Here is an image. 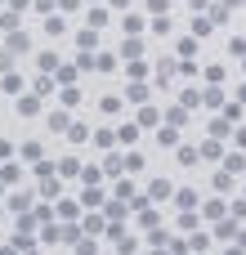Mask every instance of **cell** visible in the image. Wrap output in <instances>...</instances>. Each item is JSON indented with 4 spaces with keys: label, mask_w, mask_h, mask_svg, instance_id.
Returning a JSON list of instances; mask_svg holds the SVG:
<instances>
[{
    "label": "cell",
    "mask_w": 246,
    "mask_h": 255,
    "mask_svg": "<svg viewBox=\"0 0 246 255\" xmlns=\"http://www.w3.org/2000/svg\"><path fill=\"white\" fill-rule=\"evenodd\" d=\"M202 161V148H193V143H179V166H197Z\"/></svg>",
    "instance_id": "17"
},
{
    "label": "cell",
    "mask_w": 246,
    "mask_h": 255,
    "mask_svg": "<svg viewBox=\"0 0 246 255\" xmlns=\"http://www.w3.org/2000/svg\"><path fill=\"white\" fill-rule=\"evenodd\" d=\"M152 36H170V18H152Z\"/></svg>",
    "instance_id": "38"
},
{
    "label": "cell",
    "mask_w": 246,
    "mask_h": 255,
    "mask_svg": "<svg viewBox=\"0 0 246 255\" xmlns=\"http://www.w3.org/2000/svg\"><path fill=\"white\" fill-rule=\"evenodd\" d=\"M13 103H18V117H36L40 112V94H18Z\"/></svg>",
    "instance_id": "5"
},
{
    "label": "cell",
    "mask_w": 246,
    "mask_h": 255,
    "mask_svg": "<svg viewBox=\"0 0 246 255\" xmlns=\"http://www.w3.org/2000/svg\"><path fill=\"white\" fill-rule=\"evenodd\" d=\"M58 175H67V179H72V175H85V170H81V161H76V157H63V161H58Z\"/></svg>",
    "instance_id": "22"
},
{
    "label": "cell",
    "mask_w": 246,
    "mask_h": 255,
    "mask_svg": "<svg viewBox=\"0 0 246 255\" xmlns=\"http://www.w3.org/2000/svg\"><path fill=\"white\" fill-rule=\"evenodd\" d=\"M94 148H117V134L112 130H94Z\"/></svg>",
    "instance_id": "30"
},
{
    "label": "cell",
    "mask_w": 246,
    "mask_h": 255,
    "mask_svg": "<svg viewBox=\"0 0 246 255\" xmlns=\"http://www.w3.org/2000/svg\"><path fill=\"white\" fill-rule=\"evenodd\" d=\"M175 206L179 211H197V188H179L175 193Z\"/></svg>",
    "instance_id": "9"
},
{
    "label": "cell",
    "mask_w": 246,
    "mask_h": 255,
    "mask_svg": "<svg viewBox=\"0 0 246 255\" xmlns=\"http://www.w3.org/2000/svg\"><path fill=\"white\" fill-rule=\"evenodd\" d=\"M0 90L18 99V94H22V76H18V72H9V76H0Z\"/></svg>",
    "instance_id": "14"
},
{
    "label": "cell",
    "mask_w": 246,
    "mask_h": 255,
    "mask_svg": "<svg viewBox=\"0 0 246 255\" xmlns=\"http://www.w3.org/2000/svg\"><path fill=\"white\" fill-rule=\"evenodd\" d=\"M76 72H81V67H58V81H63V85H72V81H76Z\"/></svg>",
    "instance_id": "41"
},
{
    "label": "cell",
    "mask_w": 246,
    "mask_h": 255,
    "mask_svg": "<svg viewBox=\"0 0 246 255\" xmlns=\"http://www.w3.org/2000/svg\"><path fill=\"white\" fill-rule=\"evenodd\" d=\"M229 215V206H224V197H211L206 206H202V220H224Z\"/></svg>",
    "instance_id": "6"
},
{
    "label": "cell",
    "mask_w": 246,
    "mask_h": 255,
    "mask_svg": "<svg viewBox=\"0 0 246 255\" xmlns=\"http://www.w3.org/2000/svg\"><path fill=\"white\" fill-rule=\"evenodd\" d=\"M224 170L242 175V170H246V157H242V152H229V157H224Z\"/></svg>",
    "instance_id": "26"
},
{
    "label": "cell",
    "mask_w": 246,
    "mask_h": 255,
    "mask_svg": "<svg viewBox=\"0 0 246 255\" xmlns=\"http://www.w3.org/2000/svg\"><path fill=\"white\" fill-rule=\"evenodd\" d=\"M99 251V247H94V238H81V242H76V255H94Z\"/></svg>",
    "instance_id": "39"
},
{
    "label": "cell",
    "mask_w": 246,
    "mask_h": 255,
    "mask_svg": "<svg viewBox=\"0 0 246 255\" xmlns=\"http://www.w3.org/2000/svg\"><path fill=\"white\" fill-rule=\"evenodd\" d=\"M0 193H4V184H0Z\"/></svg>",
    "instance_id": "49"
},
{
    "label": "cell",
    "mask_w": 246,
    "mask_h": 255,
    "mask_svg": "<svg viewBox=\"0 0 246 255\" xmlns=\"http://www.w3.org/2000/svg\"><path fill=\"white\" fill-rule=\"evenodd\" d=\"M76 45H81V54H94V49H99V31H94V27H81V31H76Z\"/></svg>",
    "instance_id": "3"
},
{
    "label": "cell",
    "mask_w": 246,
    "mask_h": 255,
    "mask_svg": "<svg viewBox=\"0 0 246 255\" xmlns=\"http://www.w3.org/2000/svg\"><path fill=\"white\" fill-rule=\"evenodd\" d=\"M134 143H139V126H134V121L117 126V148H134Z\"/></svg>",
    "instance_id": "2"
},
{
    "label": "cell",
    "mask_w": 246,
    "mask_h": 255,
    "mask_svg": "<svg viewBox=\"0 0 246 255\" xmlns=\"http://www.w3.org/2000/svg\"><path fill=\"white\" fill-rule=\"evenodd\" d=\"M211 27H215V18H193V36H197V40H206Z\"/></svg>",
    "instance_id": "21"
},
{
    "label": "cell",
    "mask_w": 246,
    "mask_h": 255,
    "mask_svg": "<svg viewBox=\"0 0 246 255\" xmlns=\"http://www.w3.org/2000/svg\"><path fill=\"white\" fill-rule=\"evenodd\" d=\"M108 233V215H85V238H99Z\"/></svg>",
    "instance_id": "10"
},
{
    "label": "cell",
    "mask_w": 246,
    "mask_h": 255,
    "mask_svg": "<svg viewBox=\"0 0 246 255\" xmlns=\"http://www.w3.org/2000/svg\"><path fill=\"white\" fill-rule=\"evenodd\" d=\"M229 54H242V58H246V40H242V36H233V40H229Z\"/></svg>",
    "instance_id": "43"
},
{
    "label": "cell",
    "mask_w": 246,
    "mask_h": 255,
    "mask_svg": "<svg viewBox=\"0 0 246 255\" xmlns=\"http://www.w3.org/2000/svg\"><path fill=\"white\" fill-rule=\"evenodd\" d=\"M63 31H67V22H63L58 13H49V18H45V36H49V40H58Z\"/></svg>",
    "instance_id": "13"
},
{
    "label": "cell",
    "mask_w": 246,
    "mask_h": 255,
    "mask_svg": "<svg viewBox=\"0 0 246 255\" xmlns=\"http://www.w3.org/2000/svg\"><path fill=\"white\" fill-rule=\"evenodd\" d=\"M67 139H72V143H85V139H94V130H90L85 121H72V130H67Z\"/></svg>",
    "instance_id": "15"
},
{
    "label": "cell",
    "mask_w": 246,
    "mask_h": 255,
    "mask_svg": "<svg viewBox=\"0 0 246 255\" xmlns=\"http://www.w3.org/2000/svg\"><path fill=\"white\" fill-rule=\"evenodd\" d=\"M148 94H152V90H148V85H139V81H134V85H125V99H130V103H139V108H148Z\"/></svg>",
    "instance_id": "7"
},
{
    "label": "cell",
    "mask_w": 246,
    "mask_h": 255,
    "mask_svg": "<svg viewBox=\"0 0 246 255\" xmlns=\"http://www.w3.org/2000/svg\"><path fill=\"white\" fill-rule=\"evenodd\" d=\"M4 49H9V54H27V49H31V36H27V31H9Z\"/></svg>",
    "instance_id": "4"
},
{
    "label": "cell",
    "mask_w": 246,
    "mask_h": 255,
    "mask_svg": "<svg viewBox=\"0 0 246 255\" xmlns=\"http://www.w3.org/2000/svg\"><path fill=\"white\" fill-rule=\"evenodd\" d=\"M121 27L134 36V31H143V18H139V13H125V22H121Z\"/></svg>",
    "instance_id": "33"
},
{
    "label": "cell",
    "mask_w": 246,
    "mask_h": 255,
    "mask_svg": "<svg viewBox=\"0 0 246 255\" xmlns=\"http://www.w3.org/2000/svg\"><path fill=\"white\" fill-rule=\"evenodd\" d=\"M94 72H117V58L112 54H94Z\"/></svg>",
    "instance_id": "28"
},
{
    "label": "cell",
    "mask_w": 246,
    "mask_h": 255,
    "mask_svg": "<svg viewBox=\"0 0 246 255\" xmlns=\"http://www.w3.org/2000/svg\"><path fill=\"white\" fill-rule=\"evenodd\" d=\"M157 143H161V148H179V130H175V126H161V130H157Z\"/></svg>",
    "instance_id": "16"
},
{
    "label": "cell",
    "mask_w": 246,
    "mask_h": 255,
    "mask_svg": "<svg viewBox=\"0 0 246 255\" xmlns=\"http://www.w3.org/2000/svg\"><path fill=\"white\" fill-rule=\"evenodd\" d=\"M125 170V152H112L108 161H103V175H121Z\"/></svg>",
    "instance_id": "19"
},
{
    "label": "cell",
    "mask_w": 246,
    "mask_h": 255,
    "mask_svg": "<svg viewBox=\"0 0 246 255\" xmlns=\"http://www.w3.org/2000/svg\"><path fill=\"white\" fill-rule=\"evenodd\" d=\"M49 130H72V121H67V112L58 108V112H49Z\"/></svg>",
    "instance_id": "29"
},
{
    "label": "cell",
    "mask_w": 246,
    "mask_h": 255,
    "mask_svg": "<svg viewBox=\"0 0 246 255\" xmlns=\"http://www.w3.org/2000/svg\"><path fill=\"white\" fill-rule=\"evenodd\" d=\"M4 206H9V211H27V206H31V193H13Z\"/></svg>",
    "instance_id": "31"
},
{
    "label": "cell",
    "mask_w": 246,
    "mask_h": 255,
    "mask_svg": "<svg viewBox=\"0 0 246 255\" xmlns=\"http://www.w3.org/2000/svg\"><path fill=\"white\" fill-rule=\"evenodd\" d=\"M175 193H179V188H175L170 179H152V184H148V202H166V197H175Z\"/></svg>",
    "instance_id": "1"
},
{
    "label": "cell",
    "mask_w": 246,
    "mask_h": 255,
    "mask_svg": "<svg viewBox=\"0 0 246 255\" xmlns=\"http://www.w3.org/2000/svg\"><path fill=\"white\" fill-rule=\"evenodd\" d=\"M211 139H233V121L229 117H215L211 121Z\"/></svg>",
    "instance_id": "8"
},
{
    "label": "cell",
    "mask_w": 246,
    "mask_h": 255,
    "mask_svg": "<svg viewBox=\"0 0 246 255\" xmlns=\"http://www.w3.org/2000/svg\"><path fill=\"white\" fill-rule=\"evenodd\" d=\"M238 233H242V229H238V220H220V229H215V238H220V242H238Z\"/></svg>",
    "instance_id": "12"
},
{
    "label": "cell",
    "mask_w": 246,
    "mask_h": 255,
    "mask_svg": "<svg viewBox=\"0 0 246 255\" xmlns=\"http://www.w3.org/2000/svg\"><path fill=\"white\" fill-rule=\"evenodd\" d=\"M22 255H40V251H22Z\"/></svg>",
    "instance_id": "48"
},
{
    "label": "cell",
    "mask_w": 246,
    "mask_h": 255,
    "mask_svg": "<svg viewBox=\"0 0 246 255\" xmlns=\"http://www.w3.org/2000/svg\"><path fill=\"white\" fill-rule=\"evenodd\" d=\"M125 72H130V76H134V81H139V76H143V72H148V63H143V58H134V63H130V67H125Z\"/></svg>",
    "instance_id": "40"
},
{
    "label": "cell",
    "mask_w": 246,
    "mask_h": 255,
    "mask_svg": "<svg viewBox=\"0 0 246 255\" xmlns=\"http://www.w3.org/2000/svg\"><path fill=\"white\" fill-rule=\"evenodd\" d=\"M202 157H229V152H220V139H206L202 143Z\"/></svg>",
    "instance_id": "36"
},
{
    "label": "cell",
    "mask_w": 246,
    "mask_h": 255,
    "mask_svg": "<svg viewBox=\"0 0 246 255\" xmlns=\"http://www.w3.org/2000/svg\"><path fill=\"white\" fill-rule=\"evenodd\" d=\"M139 126H161V108H139Z\"/></svg>",
    "instance_id": "18"
},
{
    "label": "cell",
    "mask_w": 246,
    "mask_h": 255,
    "mask_svg": "<svg viewBox=\"0 0 246 255\" xmlns=\"http://www.w3.org/2000/svg\"><path fill=\"white\" fill-rule=\"evenodd\" d=\"M99 108L112 117V112H121V94H108V99H99Z\"/></svg>",
    "instance_id": "32"
},
{
    "label": "cell",
    "mask_w": 246,
    "mask_h": 255,
    "mask_svg": "<svg viewBox=\"0 0 246 255\" xmlns=\"http://www.w3.org/2000/svg\"><path fill=\"white\" fill-rule=\"evenodd\" d=\"M179 229L184 233H202V215L197 211H179Z\"/></svg>",
    "instance_id": "11"
},
{
    "label": "cell",
    "mask_w": 246,
    "mask_h": 255,
    "mask_svg": "<svg viewBox=\"0 0 246 255\" xmlns=\"http://www.w3.org/2000/svg\"><path fill=\"white\" fill-rule=\"evenodd\" d=\"M139 170H143V152L130 148V152H125V175H139Z\"/></svg>",
    "instance_id": "23"
},
{
    "label": "cell",
    "mask_w": 246,
    "mask_h": 255,
    "mask_svg": "<svg viewBox=\"0 0 246 255\" xmlns=\"http://www.w3.org/2000/svg\"><path fill=\"white\" fill-rule=\"evenodd\" d=\"M81 206H85V211H99V206H103V193H99V188H85V193H81Z\"/></svg>",
    "instance_id": "20"
},
{
    "label": "cell",
    "mask_w": 246,
    "mask_h": 255,
    "mask_svg": "<svg viewBox=\"0 0 246 255\" xmlns=\"http://www.w3.org/2000/svg\"><path fill=\"white\" fill-rule=\"evenodd\" d=\"M233 247H242V251H246V229H242V233H238V242H233Z\"/></svg>",
    "instance_id": "46"
},
{
    "label": "cell",
    "mask_w": 246,
    "mask_h": 255,
    "mask_svg": "<svg viewBox=\"0 0 246 255\" xmlns=\"http://www.w3.org/2000/svg\"><path fill=\"white\" fill-rule=\"evenodd\" d=\"M233 139H238V148H246V126H238V130H233Z\"/></svg>",
    "instance_id": "45"
},
{
    "label": "cell",
    "mask_w": 246,
    "mask_h": 255,
    "mask_svg": "<svg viewBox=\"0 0 246 255\" xmlns=\"http://www.w3.org/2000/svg\"><path fill=\"white\" fill-rule=\"evenodd\" d=\"M4 157H13V143H9V139H0V161H4Z\"/></svg>",
    "instance_id": "44"
},
{
    "label": "cell",
    "mask_w": 246,
    "mask_h": 255,
    "mask_svg": "<svg viewBox=\"0 0 246 255\" xmlns=\"http://www.w3.org/2000/svg\"><path fill=\"white\" fill-rule=\"evenodd\" d=\"M36 94H40V99L54 94V76H36Z\"/></svg>",
    "instance_id": "34"
},
{
    "label": "cell",
    "mask_w": 246,
    "mask_h": 255,
    "mask_svg": "<svg viewBox=\"0 0 246 255\" xmlns=\"http://www.w3.org/2000/svg\"><path fill=\"white\" fill-rule=\"evenodd\" d=\"M152 255H166V251H161V247H157V251H152Z\"/></svg>",
    "instance_id": "47"
},
{
    "label": "cell",
    "mask_w": 246,
    "mask_h": 255,
    "mask_svg": "<svg viewBox=\"0 0 246 255\" xmlns=\"http://www.w3.org/2000/svg\"><path fill=\"white\" fill-rule=\"evenodd\" d=\"M157 220H161V215H157L152 206H148V211H139V224H143V229H157Z\"/></svg>",
    "instance_id": "37"
},
{
    "label": "cell",
    "mask_w": 246,
    "mask_h": 255,
    "mask_svg": "<svg viewBox=\"0 0 246 255\" xmlns=\"http://www.w3.org/2000/svg\"><path fill=\"white\" fill-rule=\"evenodd\" d=\"M242 67H246V63H242Z\"/></svg>",
    "instance_id": "50"
},
{
    "label": "cell",
    "mask_w": 246,
    "mask_h": 255,
    "mask_svg": "<svg viewBox=\"0 0 246 255\" xmlns=\"http://www.w3.org/2000/svg\"><path fill=\"white\" fill-rule=\"evenodd\" d=\"M76 103H81V90L67 85V90H63V108H76Z\"/></svg>",
    "instance_id": "35"
},
{
    "label": "cell",
    "mask_w": 246,
    "mask_h": 255,
    "mask_svg": "<svg viewBox=\"0 0 246 255\" xmlns=\"http://www.w3.org/2000/svg\"><path fill=\"white\" fill-rule=\"evenodd\" d=\"M229 188H233V170L220 166V170H215V193H229Z\"/></svg>",
    "instance_id": "25"
},
{
    "label": "cell",
    "mask_w": 246,
    "mask_h": 255,
    "mask_svg": "<svg viewBox=\"0 0 246 255\" xmlns=\"http://www.w3.org/2000/svg\"><path fill=\"white\" fill-rule=\"evenodd\" d=\"M193 54H197V36H184V40H179V58H184V63H188V58H193Z\"/></svg>",
    "instance_id": "27"
},
{
    "label": "cell",
    "mask_w": 246,
    "mask_h": 255,
    "mask_svg": "<svg viewBox=\"0 0 246 255\" xmlns=\"http://www.w3.org/2000/svg\"><path fill=\"white\" fill-rule=\"evenodd\" d=\"M0 27L4 31H18V13H0Z\"/></svg>",
    "instance_id": "42"
},
{
    "label": "cell",
    "mask_w": 246,
    "mask_h": 255,
    "mask_svg": "<svg viewBox=\"0 0 246 255\" xmlns=\"http://www.w3.org/2000/svg\"><path fill=\"white\" fill-rule=\"evenodd\" d=\"M18 179H22V166H18V161H9V166L0 170V184H18Z\"/></svg>",
    "instance_id": "24"
}]
</instances>
